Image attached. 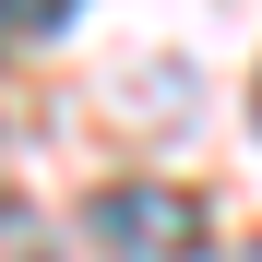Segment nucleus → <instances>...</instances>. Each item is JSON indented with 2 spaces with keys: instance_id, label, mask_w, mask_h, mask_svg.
Segmentation results:
<instances>
[{
  "instance_id": "1",
  "label": "nucleus",
  "mask_w": 262,
  "mask_h": 262,
  "mask_svg": "<svg viewBox=\"0 0 262 262\" xmlns=\"http://www.w3.org/2000/svg\"><path fill=\"white\" fill-rule=\"evenodd\" d=\"M83 238L119 250V262H191L203 250V203L167 191V179H107L96 203H83Z\"/></svg>"
},
{
  "instance_id": "2",
  "label": "nucleus",
  "mask_w": 262,
  "mask_h": 262,
  "mask_svg": "<svg viewBox=\"0 0 262 262\" xmlns=\"http://www.w3.org/2000/svg\"><path fill=\"white\" fill-rule=\"evenodd\" d=\"M72 12H83V0H0V24H12V36H60Z\"/></svg>"
},
{
  "instance_id": "3",
  "label": "nucleus",
  "mask_w": 262,
  "mask_h": 262,
  "mask_svg": "<svg viewBox=\"0 0 262 262\" xmlns=\"http://www.w3.org/2000/svg\"><path fill=\"white\" fill-rule=\"evenodd\" d=\"M250 119H262V96H250Z\"/></svg>"
}]
</instances>
